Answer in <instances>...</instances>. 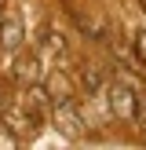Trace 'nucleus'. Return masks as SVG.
I'll return each instance as SVG.
<instances>
[{"mask_svg":"<svg viewBox=\"0 0 146 150\" xmlns=\"http://www.w3.org/2000/svg\"><path fill=\"white\" fill-rule=\"evenodd\" d=\"M51 114H55V125L66 132V136H80V114L73 110V103H69V99H58Z\"/></svg>","mask_w":146,"mask_h":150,"instance_id":"nucleus-1","label":"nucleus"},{"mask_svg":"<svg viewBox=\"0 0 146 150\" xmlns=\"http://www.w3.org/2000/svg\"><path fill=\"white\" fill-rule=\"evenodd\" d=\"M4 44L7 48H18L22 44V22H18V15H11V18L4 22Z\"/></svg>","mask_w":146,"mask_h":150,"instance_id":"nucleus-2","label":"nucleus"},{"mask_svg":"<svg viewBox=\"0 0 146 150\" xmlns=\"http://www.w3.org/2000/svg\"><path fill=\"white\" fill-rule=\"evenodd\" d=\"M131 99H135V95H131V92H124V88H117V92H113V106H117V114H121V117H135V106H131Z\"/></svg>","mask_w":146,"mask_h":150,"instance_id":"nucleus-3","label":"nucleus"},{"mask_svg":"<svg viewBox=\"0 0 146 150\" xmlns=\"http://www.w3.org/2000/svg\"><path fill=\"white\" fill-rule=\"evenodd\" d=\"M84 84H88V92H99V84H102V70L88 66V70H84Z\"/></svg>","mask_w":146,"mask_h":150,"instance_id":"nucleus-4","label":"nucleus"}]
</instances>
